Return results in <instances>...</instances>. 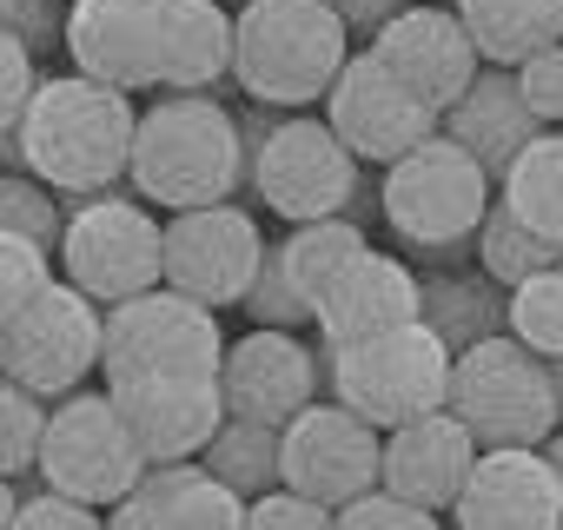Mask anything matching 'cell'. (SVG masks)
<instances>
[{"label":"cell","mask_w":563,"mask_h":530,"mask_svg":"<svg viewBox=\"0 0 563 530\" xmlns=\"http://www.w3.org/2000/svg\"><path fill=\"white\" fill-rule=\"evenodd\" d=\"M60 225H67V206H60L54 186H41L34 173H0V232L34 239L41 252H54Z\"/></svg>","instance_id":"32"},{"label":"cell","mask_w":563,"mask_h":530,"mask_svg":"<svg viewBox=\"0 0 563 530\" xmlns=\"http://www.w3.org/2000/svg\"><path fill=\"white\" fill-rule=\"evenodd\" d=\"M60 21H67V0H0V34H14L34 60L60 47Z\"/></svg>","instance_id":"38"},{"label":"cell","mask_w":563,"mask_h":530,"mask_svg":"<svg viewBox=\"0 0 563 530\" xmlns=\"http://www.w3.org/2000/svg\"><path fill=\"white\" fill-rule=\"evenodd\" d=\"M372 54H378V67H385L418 107H431V113H444V107L471 87V74L484 67L477 47H471V34H464V21H457L451 8H424V0H411L405 14H391V21L372 34Z\"/></svg>","instance_id":"18"},{"label":"cell","mask_w":563,"mask_h":530,"mask_svg":"<svg viewBox=\"0 0 563 530\" xmlns=\"http://www.w3.org/2000/svg\"><path fill=\"white\" fill-rule=\"evenodd\" d=\"M126 179H133V192L146 206H166V212H192V206L232 199L245 186L239 113L219 107L212 93H159L133 120Z\"/></svg>","instance_id":"2"},{"label":"cell","mask_w":563,"mask_h":530,"mask_svg":"<svg viewBox=\"0 0 563 530\" xmlns=\"http://www.w3.org/2000/svg\"><path fill=\"white\" fill-rule=\"evenodd\" d=\"M239 306H245L252 325H272V332H299V325H312V312L299 306V292L286 286V273H278L272 245H265V258H258V273H252V286H245Z\"/></svg>","instance_id":"35"},{"label":"cell","mask_w":563,"mask_h":530,"mask_svg":"<svg viewBox=\"0 0 563 530\" xmlns=\"http://www.w3.org/2000/svg\"><path fill=\"white\" fill-rule=\"evenodd\" d=\"M365 245H372L365 225L345 219V212H332V219H306V225H292V239H286V245H272V258H278V273H286V286L299 292V306L319 312V299L332 292V279L345 273V265H352Z\"/></svg>","instance_id":"27"},{"label":"cell","mask_w":563,"mask_h":530,"mask_svg":"<svg viewBox=\"0 0 563 530\" xmlns=\"http://www.w3.org/2000/svg\"><path fill=\"white\" fill-rule=\"evenodd\" d=\"M107 398L126 424V438L140 444L146 464H186L206 451V438L225 418L219 378H186V372H159V378H107Z\"/></svg>","instance_id":"17"},{"label":"cell","mask_w":563,"mask_h":530,"mask_svg":"<svg viewBox=\"0 0 563 530\" xmlns=\"http://www.w3.org/2000/svg\"><path fill=\"white\" fill-rule=\"evenodd\" d=\"M504 332H510L523 352H537L543 365L563 358V273H556V265H550V273L517 279V286L504 292Z\"/></svg>","instance_id":"31"},{"label":"cell","mask_w":563,"mask_h":530,"mask_svg":"<svg viewBox=\"0 0 563 530\" xmlns=\"http://www.w3.org/2000/svg\"><path fill=\"white\" fill-rule=\"evenodd\" d=\"M8 530H107V510H87L74 497L41 490V497H21L14 504V523Z\"/></svg>","instance_id":"41"},{"label":"cell","mask_w":563,"mask_h":530,"mask_svg":"<svg viewBox=\"0 0 563 530\" xmlns=\"http://www.w3.org/2000/svg\"><path fill=\"white\" fill-rule=\"evenodd\" d=\"M325 126H332V140L365 166H391L398 153H411L418 140H431L438 133V113L431 107H418L385 67H378V54L365 47V54H345V67H339V80L325 87Z\"/></svg>","instance_id":"15"},{"label":"cell","mask_w":563,"mask_h":530,"mask_svg":"<svg viewBox=\"0 0 563 530\" xmlns=\"http://www.w3.org/2000/svg\"><path fill=\"white\" fill-rule=\"evenodd\" d=\"M41 424H47V398H34L27 385H14L0 372V477H21L34 471V451H41Z\"/></svg>","instance_id":"33"},{"label":"cell","mask_w":563,"mask_h":530,"mask_svg":"<svg viewBox=\"0 0 563 530\" xmlns=\"http://www.w3.org/2000/svg\"><path fill=\"white\" fill-rule=\"evenodd\" d=\"M107 530H166V523H159V510H146L140 497H120V504L107 510Z\"/></svg>","instance_id":"43"},{"label":"cell","mask_w":563,"mask_h":530,"mask_svg":"<svg viewBox=\"0 0 563 530\" xmlns=\"http://www.w3.org/2000/svg\"><path fill=\"white\" fill-rule=\"evenodd\" d=\"M14 504H21V490H14L8 477H0V530H8V523H14Z\"/></svg>","instance_id":"45"},{"label":"cell","mask_w":563,"mask_h":530,"mask_svg":"<svg viewBox=\"0 0 563 530\" xmlns=\"http://www.w3.org/2000/svg\"><path fill=\"white\" fill-rule=\"evenodd\" d=\"M54 286V252H41L34 239H14L0 232V325H8L34 292Z\"/></svg>","instance_id":"34"},{"label":"cell","mask_w":563,"mask_h":530,"mask_svg":"<svg viewBox=\"0 0 563 530\" xmlns=\"http://www.w3.org/2000/svg\"><path fill=\"white\" fill-rule=\"evenodd\" d=\"M490 173L444 133L418 140L411 153H398L378 179V206H385V225L405 239V245H424V252H457L484 206H490Z\"/></svg>","instance_id":"6"},{"label":"cell","mask_w":563,"mask_h":530,"mask_svg":"<svg viewBox=\"0 0 563 530\" xmlns=\"http://www.w3.org/2000/svg\"><path fill=\"white\" fill-rule=\"evenodd\" d=\"M133 497L146 510H159L166 530H239L245 523V497H232L199 457H186V464H146V477L133 484Z\"/></svg>","instance_id":"26"},{"label":"cell","mask_w":563,"mask_h":530,"mask_svg":"<svg viewBox=\"0 0 563 530\" xmlns=\"http://www.w3.org/2000/svg\"><path fill=\"white\" fill-rule=\"evenodd\" d=\"M232 74V8L225 0H166L159 93H206Z\"/></svg>","instance_id":"23"},{"label":"cell","mask_w":563,"mask_h":530,"mask_svg":"<svg viewBox=\"0 0 563 530\" xmlns=\"http://www.w3.org/2000/svg\"><path fill=\"white\" fill-rule=\"evenodd\" d=\"M537 457H543V464H550V477L563 484V424H556V431H550V438L537 444Z\"/></svg>","instance_id":"44"},{"label":"cell","mask_w":563,"mask_h":530,"mask_svg":"<svg viewBox=\"0 0 563 530\" xmlns=\"http://www.w3.org/2000/svg\"><path fill=\"white\" fill-rule=\"evenodd\" d=\"M418 325H431V339L457 358L477 339L504 332V286L484 279L477 265H457V273H418Z\"/></svg>","instance_id":"24"},{"label":"cell","mask_w":563,"mask_h":530,"mask_svg":"<svg viewBox=\"0 0 563 530\" xmlns=\"http://www.w3.org/2000/svg\"><path fill=\"white\" fill-rule=\"evenodd\" d=\"M239 530H332V510L292 497V490H265L245 504V523Z\"/></svg>","instance_id":"40"},{"label":"cell","mask_w":563,"mask_h":530,"mask_svg":"<svg viewBox=\"0 0 563 530\" xmlns=\"http://www.w3.org/2000/svg\"><path fill=\"white\" fill-rule=\"evenodd\" d=\"M199 464L232 490V497H265L278 490V424H252V418H219V431L206 438Z\"/></svg>","instance_id":"29"},{"label":"cell","mask_w":563,"mask_h":530,"mask_svg":"<svg viewBox=\"0 0 563 530\" xmlns=\"http://www.w3.org/2000/svg\"><path fill=\"white\" fill-rule=\"evenodd\" d=\"M563 484L537 451H477L451 497V530H556Z\"/></svg>","instance_id":"19"},{"label":"cell","mask_w":563,"mask_h":530,"mask_svg":"<svg viewBox=\"0 0 563 530\" xmlns=\"http://www.w3.org/2000/svg\"><path fill=\"white\" fill-rule=\"evenodd\" d=\"M325 385V352H312L299 332H272L252 325L245 339H232L219 352V398L225 418H252V424H286L299 418Z\"/></svg>","instance_id":"16"},{"label":"cell","mask_w":563,"mask_h":530,"mask_svg":"<svg viewBox=\"0 0 563 530\" xmlns=\"http://www.w3.org/2000/svg\"><path fill=\"white\" fill-rule=\"evenodd\" d=\"M484 67H523L563 41V0H457L451 8Z\"/></svg>","instance_id":"25"},{"label":"cell","mask_w":563,"mask_h":530,"mask_svg":"<svg viewBox=\"0 0 563 530\" xmlns=\"http://www.w3.org/2000/svg\"><path fill=\"white\" fill-rule=\"evenodd\" d=\"M325 385L332 398L365 418L372 431L411 424L424 411H444V385H451V352L431 339V325H391L365 345L325 352Z\"/></svg>","instance_id":"7"},{"label":"cell","mask_w":563,"mask_h":530,"mask_svg":"<svg viewBox=\"0 0 563 530\" xmlns=\"http://www.w3.org/2000/svg\"><path fill=\"white\" fill-rule=\"evenodd\" d=\"M497 206H504L517 225H530L537 239L563 245V133L543 126V133L497 173Z\"/></svg>","instance_id":"28"},{"label":"cell","mask_w":563,"mask_h":530,"mask_svg":"<svg viewBox=\"0 0 563 530\" xmlns=\"http://www.w3.org/2000/svg\"><path fill=\"white\" fill-rule=\"evenodd\" d=\"M556 530H563V517H556Z\"/></svg>","instance_id":"48"},{"label":"cell","mask_w":563,"mask_h":530,"mask_svg":"<svg viewBox=\"0 0 563 530\" xmlns=\"http://www.w3.org/2000/svg\"><path fill=\"white\" fill-rule=\"evenodd\" d=\"M0 372L47 405L80 391L87 372H100V306L67 279H54L0 325Z\"/></svg>","instance_id":"11"},{"label":"cell","mask_w":563,"mask_h":530,"mask_svg":"<svg viewBox=\"0 0 563 530\" xmlns=\"http://www.w3.org/2000/svg\"><path fill=\"white\" fill-rule=\"evenodd\" d=\"M34 477L54 497H74L87 510H113L146 477V457L126 438V424H120V411H113L107 391H67V398L47 405Z\"/></svg>","instance_id":"8"},{"label":"cell","mask_w":563,"mask_h":530,"mask_svg":"<svg viewBox=\"0 0 563 530\" xmlns=\"http://www.w3.org/2000/svg\"><path fill=\"white\" fill-rule=\"evenodd\" d=\"M550 398H556V424H563V358H550Z\"/></svg>","instance_id":"46"},{"label":"cell","mask_w":563,"mask_h":530,"mask_svg":"<svg viewBox=\"0 0 563 530\" xmlns=\"http://www.w3.org/2000/svg\"><path fill=\"white\" fill-rule=\"evenodd\" d=\"M352 54L345 21L325 0H239L232 80L258 107H319Z\"/></svg>","instance_id":"3"},{"label":"cell","mask_w":563,"mask_h":530,"mask_svg":"<svg viewBox=\"0 0 563 530\" xmlns=\"http://www.w3.org/2000/svg\"><path fill=\"white\" fill-rule=\"evenodd\" d=\"M239 140H245V179L258 186V199L278 212V219H332L358 199V159L332 140V126L319 113H286L272 120L252 113L239 120Z\"/></svg>","instance_id":"5"},{"label":"cell","mask_w":563,"mask_h":530,"mask_svg":"<svg viewBox=\"0 0 563 530\" xmlns=\"http://www.w3.org/2000/svg\"><path fill=\"white\" fill-rule=\"evenodd\" d=\"M332 530H444V523L431 510L391 497V490H365V497H352V504L332 510Z\"/></svg>","instance_id":"37"},{"label":"cell","mask_w":563,"mask_h":530,"mask_svg":"<svg viewBox=\"0 0 563 530\" xmlns=\"http://www.w3.org/2000/svg\"><path fill=\"white\" fill-rule=\"evenodd\" d=\"M258 258H265V232L232 199L173 212L159 225V286H173V292H186V299H199L212 312L245 299Z\"/></svg>","instance_id":"12"},{"label":"cell","mask_w":563,"mask_h":530,"mask_svg":"<svg viewBox=\"0 0 563 530\" xmlns=\"http://www.w3.org/2000/svg\"><path fill=\"white\" fill-rule=\"evenodd\" d=\"M510 74H517V93H523L530 120L550 126V133H563V41L543 47V54H530V60L510 67Z\"/></svg>","instance_id":"36"},{"label":"cell","mask_w":563,"mask_h":530,"mask_svg":"<svg viewBox=\"0 0 563 530\" xmlns=\"http://www.w3.org/2000/svg\"><path fill=\"white\" fill-rule=\"evenodd\" d=\"M471 464H477V444L451 411H424L411 424L378 431V490H391V497H405V504H418L431 517L451 510Z\"/></svg>","instance_id":"20"},{"label":"cell","mask_w":563,"mask_h":530,"mask_svg":"<svg viewBox=\"0 0 563 530\" xmlns=\"http://www.w3.org/2000/svg\"><path fill=\"white\" fill-rule=\"evenodd\" d=\"M471 245H477V273L497 279L504 292H510L517 279H530V273H550V265L563 258V245H550V239H537L530 225H517V219L497 206V192H490V206H484Z\"/></svg>","instance_id":"30"},{"label":"cell","mask_w":563,"mask_h":530,"mask_svg":"<svg viewBox=\"0 0 563 530\" xmlns=\"http://www.w3.org/2000/svg\"><path fill=\"white\" fill-rule=\"evenodd\" d=\"M278 490L319 510H339L378 490V431L352 418L339 398H312L299 418L278 424Z\"/></svg>","instance_id":"13"},{"label":"cell","mask_w":563,"mask_h":530,"mask_svg":"<svg viewBox=\"0 0 563 530\" xmlns=\"http://www.w3.org/2000/svg\"><path fill=\"white\" fill-rule=\"evenodd\" d=\"M411 319H418V273H411L405 258L378 252V245H365L345 265V273L332 279V292L319 299V312H312L325 352L365 345V339H378L391 325H411Z\"/></svg>","instance_id":"21"},{"label":"cell","mask_w":563,"mask_h":530,"mask_svg":"<svg viewBox=\"0 0 563 530\" xmlns=\"http://www.w3.org/2000/svg\"><path fill=\"white\" fill-rule=\"evenodd\" d=\"M60 54L74 60V74H87V80H100L113 93L159 87L166 0H67Z\"/></svg>","instance_id":"14"},{"label":"cell","mask_w":563,"mask_h":530,"mask_svg":"<svg viewBox=\"0 0 563 530\" xmlns=\"http://www.w3.org/2000/svg\"><path fill=\"white\" fill-rule=\"evenodd\" d=\"M444 411L471 431L477 451H537L556 431V398H550V365L523 352L510 332L477 339L471 352L451 358Z\"/></svg>","instance_id":"4"},{"label":"cell","mask_w":563,"mask_h":530,"mask_svg":"<svg viewBox=\"0 0 563 530\" xmlns=\"http://www.w3.org/2000/svg\"><path fill=\"white\" fill-rule=\"evenodd\" d=\"M54 252H60V279L87 292L100 312L159 286V219L146 212V199H126V192L80 199Z\"/></svg>","instance_id":"9"},{"label":"cell","mask_w":563,"mask_h":530,"mask_svg":"<svg viewBox=\"0 0 563 530\" xmlns=\"http://www.w3.org/2000/svg\"><path fill=\"white\" fill-rule=\"evenodd\" d=\"M219 312L153 286L140 299H120L100 312V372L107 378H159V372H186V378H219Z\"/></svg>","instance_id":"10"},{"label":"cell","mask_w":563,"mask_h":530,"mask_svg":"<svg viewBox=\"0 0 563 530\" xmlns=\"http://www.w3.org/2000/svg\"><path fill=\"white\" fill-rule=\"evenodd\" d=\"M133 120H140L133 93H113L87 74H47V80H34V100L14 126L21 173H34L60 199L113 192L126 179Z\"/></svg>","instance_id":"1"},{"label":"cell","mask_w":563,"mask_h":530,"mask_svg":"<svg viewBox=\"0 0 563 530\" xmlns=\"http://www.w3.org/2000/svg\"><path fill=\"white\" fill-rule=\"evenodd\" d=\"M556 273H563V258H556Z\"/></svg>","instance_id":"47"},{"label":"cell","mask_w":563,"mask_h":530,"mask_svg":"<svg viewBox=\"0 0 563 530\" xmlns=\"http://www.w3.org/2000/svg\"><path fill=\"white\" fill-rule=\"evenodd\" d=\"M325 8L345 21V34H378L391 14H405L411 0H325Z\"/></svg>","instance_id":"42"},{"label":"cell","mask_w":563,"mask_h":530,"mask_svg":"<svg viewBox=\"0 0 563 530\" xmlns=\"http://www.w3.org/2000/svg\"><path fill=\"white\" fill-rule=\"evenodd\" d=\"M34 80H41V60L14 41V34H0V133H14L27 100H34Z\"/></svg>","instance_id":"39"},{"label":"cell","mask_w":563,"mask_h":530,"mask_svg":"<svg viewBox=\"0 0 563 530\" xmlns=\"http://www.w3.org/2000/svg\"><path fill=\"white\" fill-rule=\"evenodd\" d=\"M438 133L444 140H457L484 173H490V186H497V173L543 133L537 120H530V107H523V93H517V74L510 67H477L471 74V87L438 113Z\"/></svg>","instance_id":"22"}]
</instances>
